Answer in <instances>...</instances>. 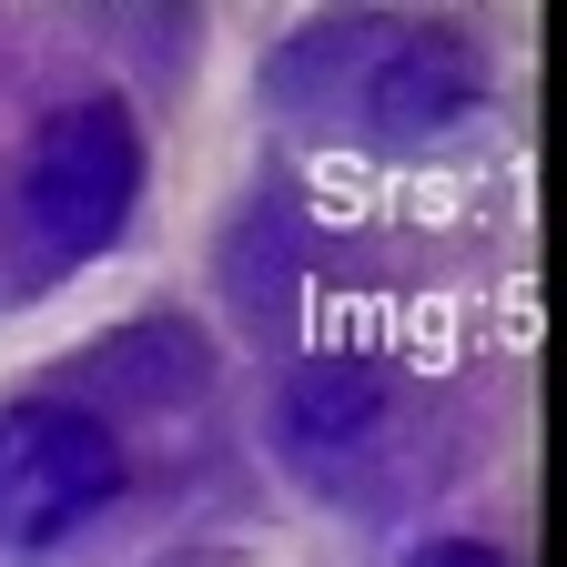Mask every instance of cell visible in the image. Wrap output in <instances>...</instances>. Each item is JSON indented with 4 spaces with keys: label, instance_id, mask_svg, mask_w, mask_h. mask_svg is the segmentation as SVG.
Returning a JSON list of instances; mask_svg holds the SVG:
<instances>
[{
    "label": "cell",
    "instance_id": "1",
    "mask_svg": "<svg viewBox=\"0 0 567 567\" xmlns=\"http://www.w3.org/2000/svg\"><path fill=\"white\" fill-rule=\"evenodd\" d=\"M274 92L334 142H436L486 102V71L425 21H315L305 41H284Z\"/></svg>",
    "mask_w": 567,
    "mask_h": 567
},
{
    "label": "cell",
    "instance_id": "4",
    "mask_svg": "<svg viewBox=\"0 0 567 567\" xmlns=\"http://www.w3.org/2000/svg\"><path fill=\"white\" fill-rule=\"evenodd\" d=\"M405 567H507L496 547H476V537H436V547H415Z\"/></svg>",
    "mask_w": 567,
    "mask_h": 567
},
{
    "label": "cell",
    "instance_id": "3",
    "mask_svg": "<svg viewBox=\"0 0 567 567\" xmlns=\"http://www.w3.org/2000/svg\"><path fill=\"white\" fill-rule=\"evenodd\" d=\"M132 193H142V132L122 122V102H71L31 132L21 213L51 254H102L122 234Z\"/></svg>",
    "mask_w": 567,
    "mask_h": 567
},
{
    "label": "cell",
    "instance_id": "2",
    "mask_svg": "<svg viewBox=\"0 0 567 567\" xmlns=\"http://www.w3.org/2000/svg\"><path fill=\"white\" fill-rule=\"evenodd\" d=\"M122 496V446L92 405H11L0 415V547L51 557Z\"/></svg>",
    "mask_w": 567,
    "mask_h": 567
}]
</instances>
